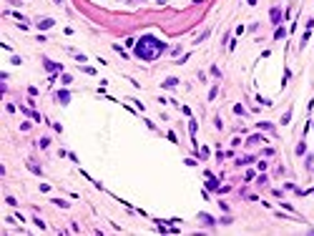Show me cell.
Segmentation results:
<instances>
[{
  "mask_svg": "<svg viewBox=\"0 0 314 236\" xmlns=\"http://www.w3.org/2000/svg\"><path fill=\"white\" fill-rule=\"evenodd\" d=\"M35 25H38L40 30H45V28H53V25H55V20H53V18H43V20H38Z\"/></svg>",
  "mask_w": 314,
  "mask_h": 236,
  "instance_id": "obj_4",
  "label": "cell"
},
{
  "mask_svg": "<svg viewBox=\"0 0 314 236\" xmlns=\"http://www.w3.org/2000/svg\"><path fill=\"white\" fill-rule=\"evenodd\" d=\"M55 101H58V103H63V106H65V103L70 101V93H68V91H58V93H55Z\"/></svg>",
  "mask_w": 314,
  "mask_h": 236,
  "instance_id": "obj_3",
  "label": "cell"
},
{
  "mask_svg": "<svg viewBox=\"0 0 314 236\" xmlns=\"http://www.w3.org/2000/svg\"><path fill=\"white\" fill-rule=\"evenodd\" d=\"M291 123V111H287L284 116H282V126H289Z\"/></svg>",
  "mask_w": 314,
  "mask_h": 236,
  "instance_id": "obj_9",
  "label": "cell"
},
{
  "mask_svg": "<svg viewBox=\"0 0 314 236\" xmlns=\"http://www.w3.org/2000/svg\"><path fill=\"white\" fill-rule=\"evenodd\" d=\"M136 58H141V61H156V58L166 50V43L158 40V38L153 35H143L141 40H136Z\"/></svg>",
  "mask_w": 314,
  "mask_h": 236,
  "instance_id": "obj_1",
  "label": "cell"
},
{
  "mask_svg": "<svg viewBox=\"0 0 314 236\" xmlns=\"http://www.w3.org/2000/svg\"><path fill=\"white\" fill-rule=\"evenodd\" d=\"M28 168H30V171H33V173H35V176H40V173H43V171H40V168H38V166H35V163H33V161H28Z\"/></svg>",
  "mask_w": 314,
  "mask_h": 236,
  "instance_id": "obj_11",
  "label": "cell"
},
{
  "mask_svg": "<svg viewBox=\"0 0 314 236\" xmlns=\"http://www.w3.org/2000/svg\"><path fill=\"white\" fill-rule=\"evenodd\" d=\"M211 75H214V78H221V70H219V68L214 65V68H211Z\"/></svg>",
  "mask_w": 314,
  "mask_h": 236,
  "instance_id": "obj_20",
  "label": "cell"
},
{
  "mask_svg": "<svg viewBox=\"0 0 314 236\" xmlns=\"http://www.w3.org/2000/svg\"><path fill=\"white\" fill-rule=\"evenodd\" d=\"M43 65H45L50 73H61V70H63V65H61V63H53L50 58H43Z\"/></svg>",
  "mask_w": 314,
  "mask_h": 236,
  "instance_id": "obj_2",
  "label": "cell"
},
{
  "mask_svg": "<svg viewBox=\"0 0 314 236\" xmlns=\"http://www.w3.org/2000/svg\"><path fill=\"white\" fill-rule=\"evenodd\" d=\"M271 23L279 28V23H282V10L279 8H271Z\"/></svg>",
  "mask_w": 314,
  "mask_h": 236,
  "instance_id": "obj_5",
  "label": "cell"
},
{
  "mask_svg": "<svg viewBox=\"0 0 314 236\" xmlns=\"http://www.w3.org/2000/svg\"><path fill=\"white\" fill-rule=\"evenodd\" d=\"M113 50H116V53H121V58H128V53H126V50H123L118 43H113Z\"/></svg>",
  "mask_w": 314,
  "mask_h": 236,
  "instance_id": "obj_14",
  "label": "cell"
},
{
  "mask_svg": "<svg viewBox=\"0 0 314 236\" xmlns=\"http://www.w3.org/2000/svg\"><path fill=\"white\" fill-rule=\"evenodd\" d=\"M234 113H236V116H244L246 111H244V106H241V103H236V106H234Z\"/></svg>",
  "mask_w": 314,
  "mask_h": 236,
  "instance_id": "obj_16",
  "label": "cell"
},
{
  "mask_svg": "<svg viewBox=\"0 0 314 236\" xmlns=\"http://www.w3.org/2000/svg\"><path fill=\"white\" fill-rule=\"evenodd\" d=\"M61 83H63V86H70V83H73V78H70L68 73H63V75H61Z\"/></svg>",
  "mask_w": 314,
  "mask_h": 236,
  "instance_id": "obj_10",
  "label": "cell"
},
{
  "mask_svg": "<svg viewBox=\"0 0 314 236\" xmlns=\"http://www.w3.org/2000/svg\"><path fill=\"white\" fill-rule=\"evenodd\" d=\"M216 93H219V88H211V91H209V101H214V98H216Z\"/></svg>",
  "mask_w": 314,
  "mask_h": 236,
  "instance_id": "obj_19",
  "label": "cell"
},
{
  "mask_svg": "<svg viewBox=\"0 0 314 236\" xmlns=\"http://www.w3.org/2000/svg\"><path fill=\"white\" fill-rule=\"evenodd\" d=\"M199 219L204 221L206 226H214V224H216V219H214V216H209V213H199Z\"/></svg>",
  "mask_w": 314,
  "mask_h": 236,
  "instance_id": "obj_6",
  "label": "cell"
},
{
  "mask_svg": "<svg viewBox=\"0 0 314 236\" xmlns=\"http://www.w3.org/2000/svg\"><path fill=\"white\" fill-rule=\"evenodd\" d=\"M53 204L61 206V209H68V201H63V199H53Z\"/></svg>",
  "mask_w": 314,
  "mask_h": 236,
  "instance_id": "obj_17",
  "label": "cell"
},
{
  "mask_svg": "<svg viewBox=\"0 0 314 236\" xmlns=\"http://www.w3.org/2000/svg\"><path fill=\"white\" fill-rule=\"evenodd\" d=\"M38 146H40V148H48V146H50V138H48V136H43V138L38 141Z\"/></svg>",
  "mask_w": 314,
  "mask_h": 236,
  "instance_id": "obj_12",
  "label": "cell"
},
{
  "mask_svg": "<svg viewBox=\"0 0 314 236\" xmlns=\"http://www.w3.org/2000/svg\"><path fill=\"white\" fill-rule=\"evenodd\" d=\"M251 161H254V156H244V158H239L236 163H239V166H249Z\"/></svg>",
  "mask_w": 314,
  "mask_h": 236,
  "instance_id": "obj_8",
  "label": "cell"
},
{
  "mask_svg": "<svg viewBox=\"0 0 314 236\" xmlns=\"http://www.w3.org/2000/svg\"><path fill=\"white\" fill-rule=\"evenodd\" d=\"M53 3H58V5H61V3H63V0H53Z\"/></svg>",
  "mask_w": 314,
  "mask_h": 236,
  "instance_id": "obj_21",
  "label": "cell"
},
{
  "mask_svg": "<svg viewBox=\"0 0 314 236\" xmlns=\"http://www.w3.org/2000/svg\"><path fill=\"white\" fill-rule=\"evenodd\" d=\"M259 141H264V136H249L246 138V143H259Z\"/></svg>",
  "mask_w": 314,
  "mask_h": 236,
  "instance_id": "obj_13",
  "label": "cell"
},
{
  "mask_svg": "<svg viewBox=\"0 0 314 236\" xmlns=\"http://www.w3.org/2000/svg\"><path fill=\"white\" fill-rule=\"evenodd\" d=\"M284 35H287V30H284V28H276V33H274V38H276V40H282Z\"/></svg>",
  "mask_w": 314,
  "mask_h": 236,
  "instance_id": "obj_15",
  "label": "cell"
},
{
  "mask_svg": "<svg viewBox=\"0 0 314 236\" xmlns=\"http://www.w3.org/2000/svg\"><path fill=\"white\" fill-rule=\"evenodd\" d=\"M174 86H178V78H166L163 81V88H174Z\"/></svg>",
  "mask_w": 314,
  "mask_h": 236,
  "instance_id": "obj_7",
  "label": "cell"
},
{
  "mask_svg": "<svg viewBox=\"0 0 314 236\" xmlns=\"http://www.w3.org/2000/svg\"><path fill=\"white\" fill-rule=\"evenodd\" d=\"M304 151H307V143H304V141H302V143H299V146H297V153H299V156H302V153H304Z\"/></svg>",
  "mask_w": 314,
  "mask_h": 236,
  "instance_id": "obj_18",
  "label": "cell"
}]
</instances>
